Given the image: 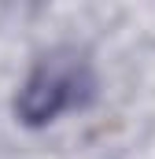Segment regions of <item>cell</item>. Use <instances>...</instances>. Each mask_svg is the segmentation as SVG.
Here are the masks:
<instances>
[{"mask_svg": "<svg viewBox=\"0 0 155 159\" xmlns=\"http://www.w3.org/2000/svg\"><path fill=\"white\" fill-rule=\"evenodd\" d=\"M89 93H92L89 67L78 56L52 52V56L41 59L37 67H33V74L26 78L19 100H15V111L22 115V122H30V126H44V122L59 119L63 111L78 107Z\"/></svg>", "mask_w": 155, "mask_h": 159, "instance_id": "6da1fadb", "label": "cell"}]
</instances>
